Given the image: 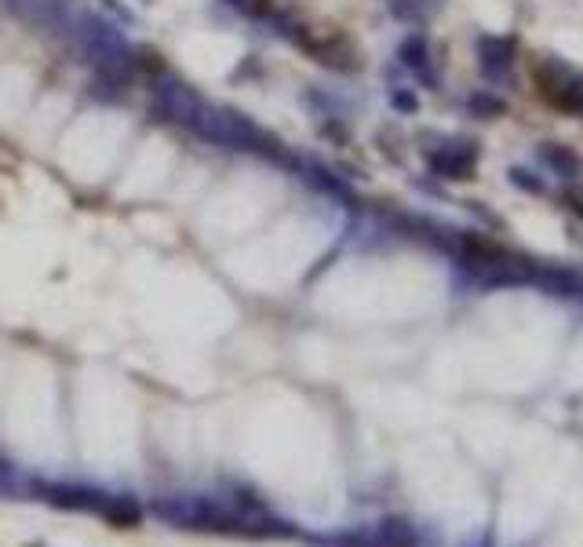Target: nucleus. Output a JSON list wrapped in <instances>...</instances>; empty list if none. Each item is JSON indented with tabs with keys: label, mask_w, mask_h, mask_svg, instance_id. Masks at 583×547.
<instances>
[{
	"label": "nucleus",
	"mask_w": 583,
	"mask_h": 547,
	"mask_svg": "<svg viewBox=\"0 0 583 547\" xmlns=\"http://www.w3.org/2000/svg\"><path fill=\"white\" fill-rule=\"evenodd\" d=\"M4 8L19 22H26L30 30H44V33L70 30L73 22L70 0H4Z\"/></svg>",
	"instance_id": "f257e3e1"
}]
</instances>
